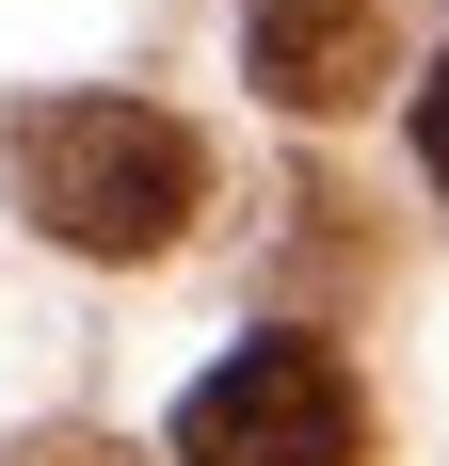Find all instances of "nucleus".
Here are the masks:
<instances>
[{
	"mask_svg": "<svg viewBox=\"0 0 449 466\" xmlns=\"http://www.w3.org/2000/svg\"><path fill=\"white\" fill-rule=\"evenodd\" d=\"M16 193H33V226L81 241V258H161V241L193 226L209 161H193V129L145 113V96H48L33 129H16Z\"/></svg>",
	"mask_w": 449,
	"mask_h": 466,
	"instance_id": "1",
	"label": "nucleus"
},
{
	"mask_svg": "<svg viewBox=\"0 0 449 466\" xmlns=\"http://www.w3.org/2000/svg\"><path fill=\"white\" fill-rule=\"evenodd\" d=\"M417 161H434V177H449V65H434V81H417Z\"/></svg>",
	"mask_w": 449,
	"mask_h": 466,
	"instance_id": "4",
	"label": "nucleus"
},
{
	"mask_svg": "<svg viewBox=\"0 0 449 466\" xmlns=\"http://www.w3.org/2000/svg\"><path fill=\"white\" fill-rule=\"evenodd\" d=\"M177 466H369V402L321 338H241L177 402Z\"/></svg>",
	"mask_w": 449,
	"mask_h": 466,
	"instance_id": "2",
	"label": "nucleus"
},
{
	"mask_svg": "<svg viewBox=\"0 0 449 466\" xmlns=\"http://www.w3.org/2000/svg\"><path fill=\"white\" fill-rule=\"evenodd\" d=\"M402 81L385 0H257V96L273 113H369Z\"/></svg>",
	"mask_w": 449,
	"mask_h": 466,
	"instance_id": "3",
	"label": "nucleus"
}]
</instances>
